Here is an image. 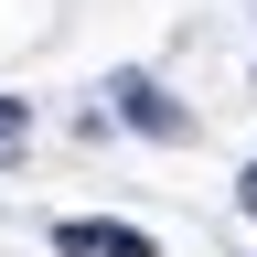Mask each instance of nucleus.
Segmentation results:
<instances>
[{
    "instance_id": "obj_2",
    "label": "nucleus",
    "mask_w": 257,
    "mask_h": 257,
    "mask_svg": "<svg viewBox=\"0 0 257 257\" xmlns=\"http://www.w3.org/2000/svg\"><path fill=\"white\" fill-rule=\"evenodd\" d=\"M246 204H257V182H246Z\"/></svg>"
},
{
    "instance_id": "obj_1",
    "label": "nucleus",
    "mask_w": 257,
    "mask_h": 257,
    "mask_svg": "<svg viewBox=\"0 0 257 257\" xmlns=\"http://www.w3.org/2000/svg\"><path fill=\"white\" fill-rule=\"evenodd\" d=\"M64 257H161L140 225H64Z\"/></svg>"
}]
</instances>
